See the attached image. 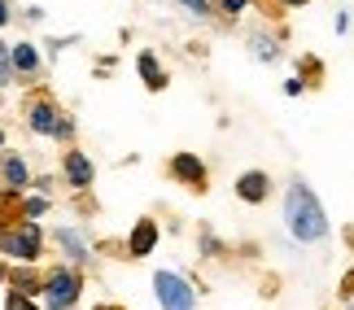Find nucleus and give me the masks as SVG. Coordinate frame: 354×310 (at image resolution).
Wrapping results in <instances>:
<instances>
[{"label": "nucleus", "mask_w": 354, "mask_h": 310, "mask_svg": "<svg viewBox=\"0 0 354 310\" xmlns=\"http://www.w3.org/2000/svg\"><path fill=\"white\" fill-rule=\"evenodd\" d=\"M284 223H289V236L302 240V245H315V240L328 236V214H324L319 197L310 193L306 180H293L289 193H284Z\"/></svg>", "instance_id": "1"}, {"label": "nucleus", "mask_w": 354, "mask_h": 310, "mask_svg": "<svg viewBox=\"0 0 354 310\" xmlns=\"http://www.w3.org/2000/svg\"><path fill=\"white\" fill-rule=\"evenodd\" d=\"M79 293H84V280H79L75 267H53L44 284H39V298H44L48 310H71Z\"/></svg>", "instance_id": "2"}, {"label": "nucleus", "mask_w": 354, "mask_h": 310, "mask_svg": "<svg viewBox=\"0 0 354 310\" xmlns=\"http://www.w3.org/2000/svg\"><path fill=\"white\" fill-rule=\"evenodd\" d=\"M153 293L162 310H197V293L188 289V280H180L175 271H158L153 275Z\"/></svg>", "instance_id": "3"}, {"label": "nucleus", "mask_w": 354, "mask_h": 310, "mask_svg": "<svg viewBox=\"0 0 354 310\" xmlns=\"http://www.w3.org/2000/svg\"><path fill=\"white\" fill-rule=\"evenodd\" d=\"M0 249L13 253V258H22V262H35L39 258V227L35 223L5 227V232H0Z\"/></svg>", "instance_id": "4"}, {"label": "nucleus", "mask_w": 354, "mask_h": 310, "mask_svg": "<svg viewBox=\"0 0 354 310\" xmlns=\"http://www.w3.org/2000/svg\"><path fill=\"white\" fill-rule=\"evenodd\" d=\"M171 180L201 193V188L210 184V175H206V162H201L197 153H175V157H171Z\"/></svg>", "instance_id": "5"}, {"label": "nucleus", "mask_w": 354, "mask_h": 310, "mask_svg": "<svg viewBox=\"0 0 354 310\" xmlns=\"http://www.w3.org/2000/svg\"><path fill=\"white\" fill-rule=\"evenodd\" d=\"M26 188V162L18 153H5L0 157V193L13 197V193H22Z\"/></svg>", "instance_id": "6"}, {"label": "nucleus", "mask_w": 354, "mask_h": 310, "mask_svg": "<svg viewBox=\"0 0 354 310\" xmlns=\"http://www.w3.org/2000/svg\"><path fill=\"white\" fill-rule=\"evenodd\" d=\"M271 193V180H267V171H245L241 180H236V197L241 201H250V206H258V201H267Z\"/></svg>", "instance_id": "7"}, {"label": "nucleus", "mask_w": 354, "mask_h": 310, "mask_svg": "<svg viewBox=\"0 0 354 310\" xmlns=\"http://www.w3.org/2000/svg\"><path fill=\"white\" fill-rule=\"evenodd\" d=\"M153 245H158V223H153V219H140V223L131 227L127 253H131V258H149V253H153Z\"/></svg>", "instance_id": "8"}, {"label": "nucleus", "mask_w": 354, "mask_h": 310, "mask_svg": "<svg viewBox=\"0 0 354 310\" xmlns=\"http://www.w3.org/2000/svg\"><path fill=\"white\" fill-rule=\"evenodd\" d=\"M26 118H31V131H35V136H57L62 114H57V105H53V101H35Z\"/></svg>", "instance_id": "9"}, {"label": "nucleus", "mask_w": 354, "mask_h": 310, "mask_svg": "<svg viewBox=\"0 0 354 310\" xmlns=\"http://www.w3.org/2000/svg\"><path fill=\"white\" fill-rule=\"evenodd\" d=\"M136 70H140V79H145L149 92H162V88H167V70L158 66L153 52H140V57H136Z\"/></svg>", "instance_id": "10"}, {"label": "nucleus", "mask_w": 354, "mask_h": 310, "mask_svg": "<svg viewBox=\"0 0 354 310\" xmlns=\"http://www.w3.org/2000/svg\"><path fill=\"white\" fill-rule=\"evenodd\" d=\"M92 175H97V171H92V157H84V153H66V180H71L75 188H88L92 184Z\"/></svg>", "instance_id": "11"}, {"label": "nucleus", "mask_w": 354, "mask_h": 310, "mask_svg": "<svg viewBox=\"0 0 354 310\" xmlns=\"http://www.w3.org/2000/svg\"><path fill=\"white\" fill-rule=\"evenodd\" d=\"M9 66H13V70H22V75H35L39 57H35V48H31V44H18V48L9 52Z\"/></svg>", "instance_id": "12"}, {"label": "nucleus", "mask_w": 354, "mask_h": 310, "mask_svg": "<svg viewBox=\"0 0 354 310\" xmlns=\"http://www.w3.org/2000/svg\"><path fill=\"white\" fill-rule=\"evenodd\" d=\"M250 48H254V57H258V61H276V52H280V48H276V39H267V35H254V39H250Z\"/></svg>", "instance_id": "13"}, {"label": "nucleus", "mask_w": 354, "mask_h": 310, "mask_svg": "<svg viewBox=\"0 0 354 310\" xmlns=\"http://www.w3.org/2000/svg\"><path fill=\"white\" fill-rule=\"evenodd\" d=\"M57 240H62V245H66V249H71V258H75V262H84V258H88V249H84V240H79L75 232H66V227H62V232H57Z\"/></svg>", "instance_id": "14"}, {"label": "nucleus", "mask_w": 354, "mask_h": 310, "mask_svg": "<svg viewBox=\"0 0 354 310\" xmlns=\"http://www.w3.org/2000/svg\"><path fill=\"white\" fill-rule=\"evenodd\" d=\"M13 293H22V298H31V293H39V280L31 271H13Z\"/></svg>", "instance_id": "15"}, {"label": "nucleus", "mask_w": 354, "mask_h": 310, "mask_svg": "<svg viewBox=\"0 0 354 310\" xmlns=\"http://www.w3.org/2000/svg\"><path fill=\"white\" fill-rule=\"evenodd\" d=\"M245 9H250V0H214V13H219V18H241Z\"/></svg>", "instance_id": "16"}, {"label": "nucleus", "mask_w": 354, "mask_h": 310, "mask_svg": "<svg viewBox=\"0 0 354 310\" xmlns=\"http://www.w3.org/2000/svg\"><path fill=\"white\" fill-rule=\"evenodd\" d=\"M180 5L193 13V18H210V13H214V0H180Z\"/></svg>", "instance_id": "17"}, {"label": "nucleus", "mask_w": 354, "mask_h": 310, "mask_svg": "<svg viewBox=\"0 0 354 310\" xmlns=\"http://www.w3.org/2000/svg\"><path fill=\"white\" fill-rule=\"evenodd\" d=\"M9 70H13V66H9V48L0 44V84H9Z\"/></svg>", "instance_id": "18"}, {"label": "nucleus", "mask_w": 354, "mask_h": 310, "mask_svg": "<svg viewBox=\"0 0 354 310\" xmlns=\"http://www.w3.org/2000/svg\"><path fill=\"white\" fill-rule=\"evenodd\" d=\"M5 310H35V306H31V302H26V298H22V293H13V298L5 302Z\"/></svg>", "instance_id": "19"}, {"label": "nucleus", "mask_w": 354, "mask_h": 310, "mask_svg": "<svg viewBox=\"0 0 354 310\" xmlns=\"http://www.w3.org/2000/svg\"><path fill=\"white\" fill-rule=\"evenodd\" d=\"M44 210H48L44 197H31V201H26V214H31V219H35V214H44Z\"/></svg>", "instance_id": "20"}, {"label": "nucleus", "mask_w": 354, "mask_h": 310, "mask_svg": "<svg viewBox=\"0 0 354 310\" xmlns=\"http://www.w3.org/2000/svg\"><path fill=\"white\" fill-rule=\"evenodd\" d=\"M302 88H306L302 79H289V84H284V92H289V97H302Z\"/></svg>", "instance_id": "21"}, {"label": "nucleus", "mask_w": 354, "mask_h": 310, "mask_svg": "<svg viewBox=\"0 0 354 310\" xmlns=\"http://www.w3.org/2000/svg\"><path fill=\"white\" fill-rule=\"evenodd\" d=\"M280 9H297V5H310V0H276Z\"/></svg>", "instance_id": "22"}, {"label": "nucleus", "mask_w": 354, "mask_h": 310, "mask_svg": "<svg viewBox=\"0 0 354 310\" xmlns=\"http://www.w3.org/2000/svg\"><path fill=\"white\" fill-rule=\"evenodd\" d=\"M9 22V0H0V26Z\"/></svg>", "instance_id": "23"}, {"label": "nucleus", "mask_w": 354, "mask_h": 310, "mask_svg": "<svg viewBox=\"0 0 354 310\" xmlns=\"http://www.w3.org/2000/svg\"><path fill=\"white\" fill-rule=\"evenodd\" d=\"M101 310H122V306H101Z\"/></svg>", "instance_id": "24"}, {"label": "nucleus", "mask_w": 354, "mask_h": 310, "mask_svg": "<svg viewBox=\"0 0 354 310\" xmlns=\"http://www.w3.org/2000/svg\"><path fill=\"white\" fill-rule=\"evenodd\" d=\"M5 275H9V271H5V267H0V280H5Z\"/></svg>", "instance_id": "25"}, {"label": "nucleus", "mask_w": 354, "mask_h": 310, "mask_svg": "<svg viewBox=\"0 0 354 310\" xmlns=\"http://www.w3.org/2000/svg\"><path fill=\"white\" fill-rule=\"evenodd\" d=\"M0 144H5V131H0Z\"/></svg>", "instance_id": "26"}]
</instances>
